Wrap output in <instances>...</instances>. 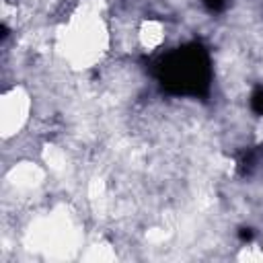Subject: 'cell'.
<instances>
[{
    "label": "cell",
    "mask_w": 263,
    "mask_h": 263,
    "mask_svg": "<svg viewBox=\"0 0 263 263\" xmlns=\"http://www.w3.org/2000/svg\"><path fill=\"white\" fill-rule=\"evenodd\" d=\"M160 39H162V29H160L158 23H148V25H144V29H142V41H144V45L152 47V45H156Z\"/></svg>",
    "instance_id": "obj_1"
}]
</instances>
